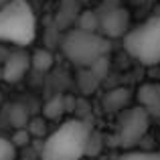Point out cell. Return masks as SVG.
I'll return each instance as SVG.
<instances>
[{"label": "cell", "instance_id": "1", "mask_svg": "<svg viewBox=\"0 0 160 160\" xmlns=\"http://www.w3.org/2000/svg\"><path fill=\"white\" fill-rule=\"evenodd\" d=\"M91 126L83 120H67L45 140L41 160H81L89 152Z\"/></svg>", "mask_w": 160, "mask_h": 160}, {"label": "cell", "instance_id": "2", "mask_svg": "<svg viewBox=\"0 0 160 160\" xmlns=\"http://www.w3.org/2000/svg\"><path fill=\"white\" fill-rule=\"evenodd\" d=\"M37 37V18L27 0H10L0 6V43L28 47Z\"/></svg>", "mask_w": 160, "mask_h": 160}, {"label": "cell", "instance_id": "3", "mask_svg": "<svg viewBox=\"0 0 160 160\" xmlns=\"http://www.w3.org/2000/svg\"><path fill=\"white\" fill-rule=\"evenodd\" d=\"M63 55L77 67H93L103 61L109 53V39L99 32H87L81 28H73L63 37L61 43Z\"/></svg>", "mask_w": 160, "mask_h": 160}, {"label": "cell", "instance_id": "4", "mask_svg": "<svg viewBox=\"0 0 160 160\" xmlns=\"http://www.w3.org/2000/svg\"><path fill=\"white\" fill-rule=\"evenodd\" d=\"M124 49L146 67L160 65V14L130 28L124 37Z\"/></svg>", "mask_w": 160, "mask_h": 160}, {"label": "cell", "instance_id": "5", "mask_svg": "<svg viewBox=\"0 0 160 160\" xmlns=\"http://www.w3.org/2000/svg\"><path fill=\"white\" fill-rule=\"evenodd\" d=\"M150 126V116L146 109H142L140 106L136 108H128L120 118V130H118V142L124 148H132L134 144L142 140L148 132Z\"/></svg>", "mask_w": 160, "mask_h": 160}, {"label": "cell", "instance_id": "6", "mask_svg": "<svg viewBox=\"0 0 160 160\" xmlns=\"http://www.w3.org/2000/svg\"><path fill=\"white\" fill-rule=\"evenodd\" d=\"M99 31L103 37L113 39V37H122L124 39L126 32L130 31V14L126 8L122 6H112L99 12Z\"/></svg>", "mask_w": 160, "mask_h": 160}, {"label": "cell", "instance_id": "7", "mask_svg": "<svg viewBox=\"0 0 160 160\" xmlns=\"http://www.w3.org/2000/svg\"><path fill=\"white\" fill-rule=\"evenodd\" d=\"M31 69V55L24 51L10 53L2 63V79L6 83H18Z\"/></svg>", "mask_w": 160, "mask_h": 160}, {"label": "cell", "instance_id": "8", "mask_svg": "<svg viewBox=\"0 0 160 160\" xmlns=\"http://www.w3.org/2000/svg\"><path fill=\"white\" fill-rule=\"evenodd\" d=\"M138 106L148 112L150 118H160V83H142L136 91Z\"/></svg>", "mask_w": 160, "mask_h": 160}, {"label": "cell", "instance_id": "9", "mask_svg": "<svg viewBox=\"0 0 160 160\" xmlns=\"http://www.w3.org/2000/svg\"><path fill=\"white\" fill-rule=\"evenodd\" d=\"M132 102V93L126 87H116V89H109L103 95V109L109 113H118V112H126L130 108Z\"/></svg>", "mask_w": 160, "mask_h": 160}, {"label": "cell", "instance_id": "10", "mask_svg": "<svg viewBox=\"0 0 160 160\" xmlns=\"http://www.w3.org/2000/svg\"><path fill=\"white\" fill-rule=\"evenodd\" d=\"M55 63V57L51 51H45V49H37L31 55V67L37 71H49Z\"/></svg>", "mask_w": 160, "mask_h": 160}, {"label": "cell", "instance_id": "11", "mask_svg": "<svg viewBox=\"0 0 160 160\" xmlns=\"http://www.w3.org/2000/svg\"><path fill=\"white\" fill-rule=\"evenodd\" d=\"M77 28L87 32H99V14L93 10H83L77 18Z\"/></svg>", "mask_w": 160, "mask_h": 160}, {"label": "cell", "instance_id": "12", "mask_svg": "<svg viewBox=\"0 0 160 160\" xmlns=\"http://www.w3.org/2000/svg\"><path fill=\"white\" fill-rule=\"evenodd\" d=\"M65 99L61 98V95H57V98H53L51 102H47L45 103V118H51V120H55V118H59V116H63L65 113Z\"/></svg>", "mask_w": 160, "mask_h": 160}, {"label": "cell", "instance_id": "13", "mask_svg": "<svg viewBox=\"0 0 160 160\" xmlns=\"http://www.w3.org/2000/svg\"><path fill=\"white\" fill-rule=\"evenodd\" d=\"M16 158V146L12 140L0 136V160H14Z\"/></svg>", "mask_w": 160, "mask_h": 160}, {"label": "cell", "instance_id": "14", "mask_svg": "<svg viewBox=\"0 0 160 160\" xmlns=\"http://www.w3.org/2000/svg\"><path fill=\"white\" fill-rule=\"evenodd\" d=\"M118 160H160V152H142V150H132V152L122 154Z\"/></svg>", "mask_w": 160, "mask_h": 160}, {"label": "cell", "instance_id": "15", "mask_svg": "<svg viewBox=\"0 0 160 160\" xmlns=\"http://www.w3.org/2000/svg\"><path fill=\"white\" fill-rule=\"evenodd\" d=\"M10 122H12V126H16V128H24V124L28 122V118H27V112H24V108L22 106H14L12 108V113H10Z\"/></svg>", "mask_w": 160, "mask_h": 160}, {"label": "cell", "instance_id": "16", "mask_svg": "<svg viewBox=\"0 0 160 160\" xmlns=\"http://www.w3.org/2000/svg\"><path fill=\"white\" fill-rule=\"evenodd\" d=\"M28 138H31V134H28L27 130L20 128L18 132L14 134V138H12V144H14V146H27L28 144Z\"/></svg>", "mask_w": 160, "mask_h": 160}, {"label": "cell", "instance_id": "17", "mask_svg": "<svg viewBox=\"0 0 160 160\" xmlns=\"http://www.w3.org/2000/svg\"><path fill=\"white\" fill-rule=\"evenodd\" d=\"M10 0H0V6H4V4H8Z\"/></svg>", "mask_w": 160, "mask_h": 160}, {"label": "cell", "instance_id": "18", "mask_svg": "<svg viewBox=\"0 0 160 160\" xmlns=\"http://www.w3.org/2000/svg\"><path fill=\"white\" fill-rule=\"evenodd\" d=\"M103 2H116V0H103Z\"/></svg>", "mask_w": 160, "mask_h": 160}]
</instances>
